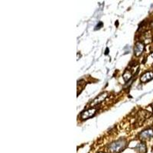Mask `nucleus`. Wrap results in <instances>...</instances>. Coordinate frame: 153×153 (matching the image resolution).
Masks as SVG:
<instances>
[{
  "mask_svg": "<svg viewBox=\"0 0 153 153\" xmlns=\"http://www.w3.org/2000/svg\"><path fill=\"white\" fill-rule=\"evenodd\" d=\"M153 79V72L152 71H148L145 73L140 78V81L142 83H146V82L150 81Z\"/></svg>",
  "mask_w": 153,
  "mask_h": 153,
  "instance_id": "423d86ee",
  "label": "nucleus"
},
{
  "mask_svg": "<svg viewBox=\"0 0 153 153\" xmlns=\"http://www.w3.org/2000/svg\"><path fill=\"white\" fill-rule=\"evenodd\" d=\"M135 149H136V151H138L139 152H140V153H145L146 152V144L143 143H139V144H138Z\"/></svg>",
  "mask_w": 153,
  "mask_h": 153,
  "instance_id": "0eeeda50",
  "label": "nucleus"
},
{
  "mask_svg": "<svg viewBox=\"0 0 153 153\" xmlns=\"http://www.w3.org/2000/svg\"><path fill=\"white\" fill-rule=\"evenodd\" d=\"M108 53H109V48H106V51H105V54H108Z\"/></svg>",
  "mask_w": 153,
  "mask_h": 153,
  "instance_id": "9d476101",
  "label": "nucleus"
},
{
  "mask_svg": "<svg viewBox=\"0 0 153 153\" xmlns=\"http://www.w3.org/2000/svg\"><path fill=\"white\" fill-rule=\"evenodd\" d=\"M96 112H97V109H95V108H92V109L86 110V111H84L81 113V115H80V118L83 120H87V119L88 118H91V117H93V116L95 115Z\"/></svg>",
  "mask_w": 153,
  "mask_h": 153,
  "instance_id": "7ed1b4c3",
  "label": "nucleus"
},
{
  "mask_svg": "<svg viewBox=\"0 0 153 153\" xmlns=\"http://www.w3.org/2000/svg\"><path fill=\"white\" fill-rule=\"evenodd\" d=\"M103 22H99V25H97V26H96V28L95 29H100V27L103 26Z\"/></svg>",
  "mask_w": 153,
  "mask_h": 153,
  "instance_id": "1a4fd4ad",
  "label": "nucleus"
},
{
  "mask_svg": "<svg viewBox=\"0 0 153 153\" xmlns=\"http://www.w3.org/2000/svg\"><path fill=\"white\" fill-rule=\"evenodd\" d=\"M118 24H119L118 22H116V25H118Z\"/></svg>",
  "mask_w": 153,
  "mask_h": 153,
  "instance_id": "9b49d317",
  "label": "nucleus"
},
{
  "mask_svg": "<svg viewBox=\"0 0 153 153\" xmlns=\"http://www.w3.org/2000/svg\"><path fill=\"white\" fill-rule=\"evenodd\" d=\"M107 97H108V93L106 92L100 94L96 98V99H94V100L93 101V103H91V106H95V105L97 104H99V103H100L101 102H103V101Z\"/></svg>",
  "mask_w": 153,
  "mask_h": 153,
  "instance_id": "39448f33",
  "label": "nucleus"
},
{
  "mask_svg": "<svg viewBox=\"0 0 153 153\" xmlns=\"http://www.w3.org/2000/svg\"><path fill=\"white\" fill-rule=\"evenodd\" d=\"M139 138L143 140H148V139L153 138V129H148L143 131L141 133L139 134Z\"/></svg>",
  "mask_w": 153,
  "mask_h": 153,
  "instance_id": "f03ea898",
  "label": "nucleus"
},
{
  "mask_svg": "<svg viewBox=\"0 0 153 153\" xmlns=\"http://www.w3.org/2000/svg\"><path fill=\"white\" fill-rule=\"evenodd\" d=\"M126 145L125 139H120L112 143L109 147V150L111 153H118L125 149Z\"/></svg>",
  "mask_w": 153,
  "mask_h": 153,
  "instance_id": "f257e3e1",
  "label": "nucleus"
},
{
  "mask_svg": "<svg viewBox=\"0 0 153 153\" xmlns=\"http://www.w3.org/2000/svg\"><path fill=\"white\" fill-rule=\"evenodd\" d=\"M144 51V45L142 42H137L134 47V54L136 56L141 55L142 53Z\"/></svg>",
  "mask_w": 153,
  "mask_h": 153,
  "instance_id": "20e7f679",
  "label": "nucleus"
},
{
  "mask_svg": "<svg viewBox=\"0 0 153 153\" xmlns=\"http://www.w3.org/2000/svg\"><path fill=\"white\" fill-rule=\"evenodd\" d=\"M151 106H152V109H153V103H152V105H151Z\"/></svg>",
  "mask_w": 153,
  "mask_h": 153,
  "instance_id": "f8f14e48",
  "label": "nucleus"
},
{
  "mask_svg": "<svg viewBox=\"0 0 153 153\" xmlns=\"http://www.w3.org/2000/svg\"><path fill=\"white\" fill-rule=\"evenodd\" d=\"M152 28H153V22L152 23Z\"/></svg>",
  "mask_w": 153,
  "mask_h": 153,
  "instance_id": "ddd939ff",
  "label": "nucleus"
},
{
  "mask_svg": "<svg viewBox=\"0 0 153 153\" xmlns=\"http://www.w3.org/2000/svg\"><path fill=\"white\" fill-rule=\"evenodd\" d=\"M131 76H132V74H131V72L129 71H126L124 72L123 75V77L124 80H125L126 82L128 81V80L131 78Z\"/></svg>",
  "mask_w": 153,
  "mask_h": 153,
  "instance_id": "6e6552de",
  "label": "nucleus"
},
{
  "mask_svg": "<svg viewBox=\"0 0 153 153\" xmlns=\"http://www.w3.org/2000/svg\"><path fill=\"white\" fill-rule=\"evenodd\" d=\"M100 153H103V152H100Z\"/></svg>",
  "mask_w": 153,
  "mask_h": 153,
  "instance_id": "4468645a",
  "label": "nucleus"
}]
</instances>
